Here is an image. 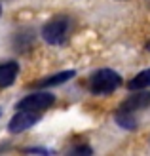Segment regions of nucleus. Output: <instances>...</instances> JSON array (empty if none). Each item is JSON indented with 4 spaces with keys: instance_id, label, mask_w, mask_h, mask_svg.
Wrapping results in <instances>:
<instances>
[{
    "instance_id": "nucleus-5",
    "label": "nucleus",
    "mask_w": 150,
    "mask_h": 156,
    "mask_svg": "<svg viewBox=\"0 0 150 156\" xmlns=\"http://www.w3.org/2000/svg\"><path fill=\"white\" fill-rule=\"evenodd\" d=\"M38 120H40V112L19 111V112L10 120V124H8V129H10V133H21V131L29 129L30 126H34Z\"/></svg>"
},
{
    "instance_id": "nucleus-13",
    "label": "nucleus",
    "mask_w": 150,
    "mask_h": 156,
    "mask_svg": "<svg viewBox=\"0 0 150 156\" xmlns=\"http://www.w3.org/2000/svg\"><path fill=\"white\" fill-rule=\"evenodd\" d=\"M0 116H2V108H0Z\"/></svg>"
},
{
    "instance_id": "nucleus-12",
    "label": "nucleus",
    "mask_w": 150,
    "mask_h": 156,
    "mask_svg": "<svg viewBox=\"0 0 150 156\" xmlns=\"http://www.w3.org/2000/svg\"><path fill=\"white\" fill-rule=\"evenodd\" d=\"M0 15H2V6H0Z\"/></svg>"
},
{
    "instance_id": "nucleus-1",
    "label": "nucleus",
    "mask_w": 150,
    "mask_h": 156,
    "mask_svg": "<svg viewBox=\"0 0 150 156\" xmlns=\"http://www.w3.org/2000/svg\"><path fill=\"white\" fill-rule=\"evenodd\" d=\"M137 93L129 95L124 103L116 108L114 120L118 126H122L124 129H137L139 128V120H137V112L145 111L150 107V91L148 90H135Z\"/></svg>"
},
{
    "instance_id": "nucleus-10",
    "label": "nucleus",
    "mask_w": 150,
    "mask_h": 156,
    "mask_svg": "<svg viewBox=\"0 0 150 156\" xmlns=\"http://www.w3.org/2000/svg\"><path fill=\"white\" fill-rule=\"evenodd\" d=\"M27 152H36V154H51L48 149H27Z\"/></svg>"
},
{
    "instance_id": "nucleus-6",
    "label": "nucleus",
    "mask_w": 150,
    "mask_h": 156,
    "mask_svg": "<svg viewBox=\"0 0 150 156\" xmlns=\"http://www.w3.org/2000/svg\"><path fill=\"white\" fill-rule=\"evenodd\" d=\"M74 76H76V71H63V73H57V74L40 78L38 82L30 84V86H33V88H51V86H59V84H65L67 80H72Z\"/></svg>"
},
{
    "instance_id": "nucleus-9",
    "label": "nucleus",
    "mask_w": 150,
    "mask_h": 156,
    "mask_svg": "<svg viewBox=\"0 0 150 156\" xmlns=\"http://www.w3.org/2000/svg\"><path fill=\"white\" fill-rule=\"evenodd\" d=\"M91 147L88 145H80V147H74V149H70V154H91Z\"/></svg>"
},
{
    "instance_id": "nucleus-3",
    "label": "nucleus",
    "mask_w": 150,
    "mask_h": 156,
    "mask_svg": "<svg viewBox=\"0 0 150 156\" xmlns=\"http://www.w3.org/2000/svg\"><path fill=\"white\" fill-rule=\"evenodd\" d=\"M72 30V19L68 15H55L42 27V38L51 46H61L68 40Z\"/></svg>"
},
{
    "instance_id": "nucleus-4",
    "label": "nucleus",
    "mask_w": 150,
    "mask_h": 156,
    "mask_svg": "<svg viewBox=\"0 0 150 156\" xmlns=\"http://www.w3.org/2000/svg\"><path fill=\"white\" fill-rule=\"evenodd\" d=\"M55 105V95L50 91H34L30 95H25L21 101H17L15 108L17 111H33V112H42L48 111L50 107Z\"/></svg>"
},
{
    "instance_id": "nucleus-7",
    "label": "nucleus",
    "mask_w": 150,
    "mask_h": 156,
    "mask_svg": "<svg viewBox=\"0 0 150 156\" xmlns=\"http://www.w3.org/2000/svg\"><path fill=\"white\" fill-rule=\"evenodd\" d=\"M19 74V65L15 61H6L0 63V88H8L15 82V78Z\"/></svg>"
},
{
    "instance_id": "nucleus-2",
    "label": "nucleus",
    "mask_w": 150,
    "mask_h": 156,
    "mask_svg": "<svg viewBox=\"0 0 150 156\" xmlns=\"http://www.w3.org/2000/svg\"><path fill=\"white\" fill-rule=\"evenodd\" d=\"M85 86L93 95H110L122 86V76L112 69H99L88 78Z\"/></svg>"
},
{
    "instance_id": "nucleus-8",
    "label": "nucleus",
    "mask_w": 150,
    "mask_h": 156,
    "mask_svg": "<svg viewBox=\"0 0 150 156\" xmlns=\"http://www.w3.org/2000/svg\"><path fill=\"white\" fill-rule=\"evenodd\" d=\"M127 88L129 90H148L150 88V69H146V71H143V73H139L133 80L127 84Z\"/></svg>"
},
{
    "instance_id": "nucleus-11",
    "label": "nucleus",
    "mask_w": 150,
    "mask_h": 156,
    "mask_svg": "<svg viewBox=\"0 0 150 156\" xmlns=\"http://www.w3.org/2000/svg\"><path fill=\"white\" fill-rule=\"evenodd\" d=\"M145 50H146V51H150V42H146V46H145Z\"/></svg>"
}]
</instances>
